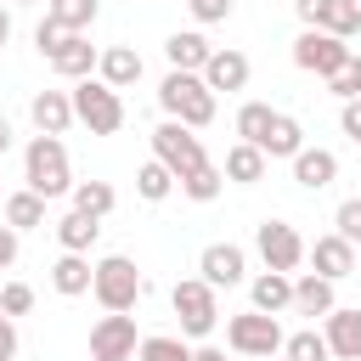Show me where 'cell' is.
I'll list each match as a JSON object with an SVG mask.
<instances>
[{"label": "cell", "instance_id": "cell-1", "mask_svg": "<svg viewBox=\"0 0 361 361\" xmlns=\"http://www.w3.org/2000/svg\"><path fill=\"white\" fill-rule=\"evenodd\" d=\"M23 180H28V192H39L45 203L62 197V192H73L62 135H34V141H28V152H23Z\"/></svg>", "mask_w": 361, "mask_h": 361}, {"label": "cell", "instance_id": "cell-2", "mask_svg": "<svg viewBox=\"0 0 361 361\" xmlns=\"http://www.w3.org/2000/svg\"><path fill=\"white\" fill-rule=\"evenodd\" d=\"M158 107H164L169 118H180L186 130H203V124L214 118V90H209L197 73L169 68V73H164V85H158Z\"/></svg>", "mask_w": 361, "mask_h": 361}, {"label": "cell", "instance_id": "cell-3", "mask_svg": "<svg viewBox=\"0 0 361 361\" xmlns=\"http://www.w3.org/2000/svg\"><path fill=\"white\" fill-rule=\"evenodd\" d=\"M141 271H135V259H124V254H107V259H96V271H90V293L102 299V310H135V299H141Z\"/></svg>", "mask_w": 361, "mask_h": 361}, {"label": "cell", "instance_id": "cell-4", "mask_svg": "<svg viewBox=\"0 0 361 361\" xmlns=\"http://www.w3.org/2000/svg\"><path fill=\"white\" fill-rule=\"evenodd\" d=\"M68 96H73V118L90 124V135H113V130L124 124V102H118V90L102 85V79H79Z\"/></svg>", "mask_w": 361, "mask_h": 361}, {"label": "cell", "instance_id": "cell-5", "mask_svg": "<svg viewBox=\"0 0 361 361\" xmlns=\"http://www.w3.org/2000/svg\"><path fill=\"white\" fill-rule=\"evenodd\" d=\"M169 305H175V316H180V333H186V338H209V333H214V322H220L214 288H209L203 276L175 282V288H169Z\"/></svg>", "mask_w": 361, "mask_h": 361}, {"label": "cell", "instance_id": "cell-6", "mask_svg": "<svg viewBox=\"0 0 361 361\" xmlns=\"http://www.w3.org/2000/svg\"><path fill=\"white\" fill-rule=\"evenodd\" d=\"M152 158L180 180V175H192L197 164H209L203 158V141H197V130H186L180 118H164L158 130H152Z\"/></svg>", "mask_w": 361, "mask_h": 361}, {"label": "cell", "instance_id": "cell-7", "mask_svg": "<svg viewBox=\"0 0 361 361\" xmlns=\"http://www.w3.org/2000/svg\"><path fill=\"white\" fill-rule=\"evenodd\" d=\"M226 344H231L237 355L271 361V355L282 350V327H276V316H265V310H243V316L226 322Z\"/></svg>", "mask_w": 361, "mask_h": 361}, {"label": "cell", "instance_id": "cell-8", "mask_svg": "<svg viewBox=\"0 0 361 361\" xmlns=\"http://www.w3.org/2000/svg\"><path fill=\"white\" fill-rule=\"evenodd\" d=\"M350 56H355V51H350L338 34H322V28H305V34L293 39V68H305V73H316V79H333Z\"/></svg>", "mask_w": 361, "mask_h": 361}, {"label": "cell", "instance_id": "cell-9", "mask_svg": "<svg viewBox=\"0 0 361 361\" xmlns=\"http://www.w3.org/2000/svg\"><path fill=\"white\" fill-rule=\"evenodd\" d=\"M254 248H259L265 271H293V265L305 259V237H299L288 220H265V226L254 231Z\"/></svg>", "mask_w": 361, "mask_h": 361}, {"label": "cell", "instance_id": "cell-10", "mask_svg": "<svg viewBox=\"0 0 361 361\" xmlns=\"http://www.w3.org/2000/svg\"><path fill=\"white\" fill-rule=\"evenodd\" d=\"M90 355H96V361H130V355H135V316L107 310V316L90 327Z\"/></svg>", "mask_w": 361, "mask_h": 361}, {"label": "cell", "instance_id": "cell-11", "mask_svg": "<svg viewBox=\"0 0 361 361\" xmlns=\"http://www.w3.org/2000/svg\"><path fill=\"white\" fill-rule=\"evenodd\" d=\"M322 338H327V350H333L338 361H361V310L333 305V310L322 316Z\"/></svg>", "mask_w": 361, "mask_h": 361}, {"label": "cell", "instance_id": "cell-12", "mask_svg": "<svg viewBox=\"0 0 361 361\" xmlns=\"http://www.w3.org/2000/svg\"><path fill=\"white\" fill-rule=\"evenodd\" d=\"M197 271H203V282H209V288H237V282H243V271H248V254H243L237 243H209V248H203V259H197Z\"/></svg>", "mask_w": 361, "mask_h": 361}, {"label": "cell", "instance_id": "cell-13", "mask_svg": "<svg viewBox=\"0 0 361 361\" xmlns=\"http://www.w3.org/2000/svg\"><path fill=\"white\" fill-rule=\"evenodd\" d=\"M310 265H316V276H327V282H338V276H350L355 271V243H344L338 231H327V237H316L310 248Z\"/></svg>", "mask_w": 361, "mask_h": 361}, {"label": "cell", "instance_id": "cell-14", "mask_svg": "<svg viewBox=\"0 0 361 361\" xmlns=\"http://www.w3.org/2000/svg\"><path fill=\"white\" fill-rule=\"evenodd\" d=\"M293 180H299L305 192H322V186L338 180V158H333L327 147H299V152H293Z\"/></svg>", "mask_w": 361, "mask_h": 361}, {"label": "cell", "instance_id": "cell-15", "mask_svg": "<svg viewBox=\"0 0 361 361\" xmlns=\"http://www.w3.org/2000/svg\"><path fill=\"white\" fill-rule=\"evenodd\" d=\"M209 90H243L248 85V56L243 51H209L203 73H197Z\"/></svg>", "mask_w": 361, "mask_h": 361}, {"label": "cell", "instance_id": "cell-16", "mask_svg": "<svg viewBox=\"0 0 361 361\" xmlns=\"http://www.w3.org/2000/svg\"><path fill=\"white\" fill-rule=\"evenodd\" d=\"M209 51H214V45H209L197 28H180V34H169V39H164V56H169V68H180V73H203Z\"/></svg>", "mask_w": 361, "mask_h": 361}, {"label": "cell", "instance_id": "cell-17", "mask_svg": "<svg viewBox=\"0 0 361 361\" xmlns=\"http://www.w3.org/2000/svg\"><path fill=\"white\" fill-rule=\"evenodd\" d=\"M28 113H34L39 135H62V130L73 124V96H68V90H39Z\"/></svg>", "mask_w": 361, "mask_h": 361}, {"label": "cell", "instance_id": "cell-18", "mask_svg": "<svg viewBox=\"0 0 361 361\" xmlns=\"http://www.w3.org/2000/svg\"><path fill=\"white\" fill-rule=\"evenodd\" d=\"M96 73H102V85L124 90V85H135V79H141V56H135L130 45H107V51L96 56Z\"/></svg>", "mask_w": 361, "mask_h": 361}, {"label": "cell", "instance_id": "cell-19", "mask_svg": "<svg viewBox=\"0 0 361 361\" xmlns=\"http://www.w3.org/2000/svg\"><path fill=\"white\" fill-rule=\"evenodd\" d=\"M305 147V130H299V118H288V113H271V124H265V135H259V152L265 158H293Z\"/></svg>", "mask_w": 361, "mask_h": 361}, {"label": "cell", "instance_id": "cell-20", "mask_svg": "<svg viewBox=\"0 0 361 361\" xmlns=\"http://www.w3.org/2000/svg\"><path fill=\"white\" fill-rule=\"evenodd\" d=\"M220 175H226L231 186H254V180H265V152H259L254 141H237V147L226 152Z\"/></svg>", "mask_w": 361, "mask_h": 361}, {"label": "cell", "instance_id": "cell-21", "mask_svg": "<svg viewBox=\"0 0 361 361\" xmlns=\"http://www.w3.org/2000/svg\"><path fill=\"white\" fill-rule=\"evenodd\" d=\"M96 237H102V220L96 214H62L56 220V243H62V254H90L96 248Z\"/></svg>", "mask_w": 361, "mask_h": 361}, {"label": "cell", "instance_id": "cell-22", "mask_svg": "<svg viewBox=\"0 0 361 361\" xmlns=\"http://www.w3.org/2000/svg\"><path fill=\"white\" fill-rule=\"evenodd\" d=\"M96 56H102V51H96V45L85 39V34H68V45H62V51L51 56V68H56L62 79H90V68H96Z\"/></svg>", "mask_w": 361, "mask_h": 361}, {"label": "cell", "instance_id": "cell-23", "mask_svg": "<svg viewBox=\"0 0 361 361\" xmlns=\"http://www.w3.org/2000/svg\"><path fill=\"white\" fill-rule=\"evenodd\" d=\"M90 259L85 254H62L56 265H51V288L62 293V299H79V293H90Z\"/></svg>", "mask_w": 361, "mask_h": 361}, {"label": "cell", "instance_id": "cell-24", "mask_svg": "<svg viewBox=\"0 0 361 361\" xmlns=\"http://www.w3.org/2000/svg\"><path fill=\"white\" fill-rule=\"evenodd\" d=\"M254 310H265V316H276V310H288L293 305V276L288 271H265V276H254Z\"/></svg>", "mask_w": 361, "mask_h": 361}, {"label": "cell", "instance_id": "cell-25", "mask_svg": "<svg viewBox=\"0 0 361 361\" xmlns=\"http://www.w3.org/2000/svg\"><path fill=\"white\" fill-rule=\"evenodd\" d=\"M338 299H333V282L327 276H316V271H305L299 282H293V310L299 316H327Z\"/></svg>", "mask_w": 361, "mask_h": 361}, {"label": "cell", "instance_id": "cell-26", "mask_svg": "<svg viewBox=\"0 0 361 361\" xmlns=\"http://www.w3.org/2000/svg\"><path fill=\"white\" fill-rule=\"evenodd\" d=\"M316 28H322V34H338V39L361 34V0H322Z\"/></svg>", "mask_w": 361, "mask_h": 361}, {"label": "cell", "instance_id": "cell-27", "mask_svg": "<svg viewBox=\"0 0 361 361\" xmlns=\"http://www.w3.org/2000/svg\"><path fill=\"white\" fill-rule=\"evenodd\" d=\"M96 11H102V0H51V6H45V17H56L68 34H85V28L96 23Z\"/></svg>", "mask_w": 361, "mask_h": 361}, {"label": "cell", "instance_id": "cell-28", "mask_svg": "<svg viewBox=\"0 0 361 361\" xmlns=\"http://www.w3.org/2000/svg\"><path fill=\"white\" fill-rule=\"evenodd\" d=\"M113 203H118V192H113L107 180H79V186H73V209H79V214H96V220H102V214H113Z\"/></svg>", "mask_w": 361, "mask_h": 361}, {"label": "cell", "instance_id": "cell-29", "mask_svg": "<svg viewBox=\"0 0 361 361\" xmlns=\"http://www.w3.org/2000/svg\"><path fill=\"white\" fill-rule=\"evenodd\" d=\"M220 186H226V175H220L214 164H197L192 175H180V192H186L192 203H214V197H220Z\"/></svg>", "mask_w": 361, "mask_h": 361}, {"label": "cell", "instance_id": "cell-30", "mask_svg": "<svg viewBox=\"0 0 361 361\" xmlns=\"http://www.w3.org/2000/svg\"><path fill=\"white\" fill-rule=\"evenodd\" d=\"M6 226H11V231L45 226V197H39V192H17V197L6 203Z\"/></svg>", "mask_w": 361, "mask_h": 361}, {"label": "cell", "instance_id": "cell-31", "mask_svg": "<svg viewBox=\"0 0 361 361\" xmlns=\"http://www.w3.org/2000/svg\"><path fill=\"white\" fill-rule=\"evenodd\" d=\"M135 192H141L147 203H164V197L175 192V175H169V169L152 158V164H141V169H135Z\"/></svg>", "mask_w": 361, "mask_h": 361}, {"label": "cell", "instance_id": "cell-32", "mask_svg": "<svg viewBox=\"0 0 361 361\" xmlns=\"http://www.w3.org/2000/svg\"><path fill=\"white\" fill-rule=\"evenodd\" d=\"M282 355H288V361H333V350H327V338H322L316 327H305V333L282 338Z\"/></svg>", "mask_w": 361, "mask_h": 361}, {"label": "cell", "instance_id": "cell-33", "mask_svg": "<svg viewBox=\"0 0 361 361\" xmlns=\"http://www.w3.org/2000/svg\"><path fill=\"white\" fill-rule=\"evenodd\" d=\"M135 355H141V361H192V350H186L180 338H169V333L141 338V344H135Z\"/></svg>", "mask_w": 361, "mask_h": 361}, {"label": "cell", "instance_id": "cell-34", "mask_svg": "<svg viewBox=\"0 0 361 361\" xmlns=\"http://www.w3.org/2000/svg\"><path fill=\"white\" fill-rule=\"evenodd\" d=\"M265 124H271V107H265V102H243V107H237V135H243V141L259 147Z\"/></svg>", "mask_w": 361, "mask_h": 361}, {"label": "cell", "instance_id": "cell-35", "mask_svg": "<svg viewBox=\"0 0 361 361\" xmlns=\"http://www.w3.org/2000/svg\"><path fill=\"white\" fill-rule=\"evenodd\" d=\"M327 90H333L338 102H355V96H361V56H350V62L327 79Z\"/></svg>", "mask_w": 361, "mask_h": 361}, {"label": "cell", "instance_id": "cell-36", "mask_svg": "<svg viewBox=\"0 0 361 361\" xmlns=\"http://www.w3.org/2000/svg\"><path fill=\"white\" fill-rule=\"evenodd\" d=\"M34 45H39V56L51 62V56H56V51L68 45V28H62L56 17H39V28H34Z\"/></svg>", "mask_w": 361, "mask_h": 361}, {"label": "cell", "instance_id": "cell-37", "mask_svg": "<svg viewBox=\"0 0 361 361\" xmlns=\"http://www.w3.org/2000/svg\"><path fill=\"white\" fill-rule=\"evenodd\" d=\"M333 231H338L344 243H361V197H344V203H338V214H333Z\"/></svg>", "mask_w": 361, "mask_h": 361}, {"label": "cell", "instance_id": "cell-38", "mask_svg": "<svg viewBox=\"0 0 361 361\" xmlns=\"http://www.w3.org/2000/svg\"><path fill=\"white\" fill-rule=\"evenodd\" d=\"M0 310H6V316H28V310H34V288H28V282H6V288H0Z\"/></svg>", "mask_w": 361, "mask_h": 361}, {"label": "cell", "instance_id": "cell-39", "mask_svg": "<svg viewBox=\"0 0 361 361\" xmlns=\"http://www.w3.org/2000/svg\"><path fill=\"white\" fill-rule=\"evenodd\" d=\"M186 6H192L197 23H226L231 17V0H186Z\"/></svg>", "mask_w": 361, "mask_h": 361}, {"label": "cell", "instance_id": "cell-40", "mask_svg": "<svg viewBox=\"0 0 361 361\" xmlns=\"http://www.w3.org/2000/svg\"><path fill=\"white\" fill-rule=\"evenodd\" d=\"M338 124H344V135H350V141H361V96H355V102H344Z\"/></svg>", "mask_w": 361, "mask_h": 361}, {"label": "cell", "instance_id": "cell-41", "mask_svg": "<svg viewBox=\"0 0 361 361\" xmlns=\"http://www.w3.org/2000/svg\"><path fill=\"white\" fill-rule=\"evenodd\" d=\"M17 355V327H11V316L0 310V361H11Z\"/></svg>", "mask_w": 361, "mask_h": 361}, {"label": "cell", "instance_id": "cell-42", "mask_svg": "<svg viewBox=\"0 0 361 361\" xmlns=\"http://www.w3.org/2000/svg\"><path fill=\"white\" fill-rule=\"evenodd\" d=\"M11 259H17V231H11V226H0V271H6Z\"/></svg>", "mask_w": 361, "mask_h": 361}, {"label": "cell", "instance_id": "cell-43", "mask_svg": "<svg viewBox=\"0 0 361 361\" xmlns=\"http://www.w3.org/2000/svg\"><path fill=\"white\" fill-rule=\"evenodd\" d=\"M293 11H299V23H305V28H316V17H322V0H293Z\"/></svg>", "mask_w": 361, "mask_h": 361}, {"label": "cell", "instance_id": "cell-44", "mask_svg": "<svg viewBox=\"0 0 361 361\" xmlns=\"http://www.w3.org/2000/svg\"><path fill=\"white\" fill-rule=\"evenodd\" d=\"M192 361H226V355H220L214 344H203V350H192Z\"/></svg>", "mask_w": 361, "mask_h": 361}, {"label": "cell", "instance_id": "cell-45", "mask_svg": "<svg viewBox=\"0 0 361 361\" xmlns=\"http://www.w3.org/2000/svg\"><path fill=\"white\" fill-rule=\"evenodd\" d=\"M6 152H11V124L0 118V158H6Z\"/></svg>", "mask_w": 361, "mask_h": 361}, {"label": "cell", "instance_id": "cell-46", "mask_svg": "<svg viewBox=\"0 0 361 361\" xmlns=\"http://www.w3.org/2000/svg\"><path fill=\"white\" fill-rule=\"evenodd\" d=\"M6 39H11V17L0 11V51H6Z\"/></svg>", "mask_w": 361, "mask_h": 361}, {"label": "cell", "instance_id": "cell-47", "mask_svg": "<svg viewBox=\"0 0 361 361\" xmlns=\"http://www.w3.org/2000/svg\"><path fill=\"white\" fill-rule=\"evenodd\" d=\"M23 6H28V0H23Z\"/></svg>", "mask_w": 361, "mask_h": 361}]
</instances>
